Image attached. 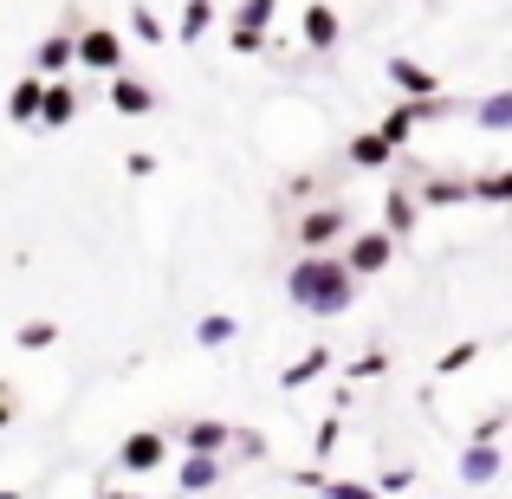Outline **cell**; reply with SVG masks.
<instances>
[{
  "instance_id": "cell-7",
  "label": "cell",
  "mask_w": 512,
  "mask_h": 499,
  "mask_svg": "<svg viewBox=\"0 0 512 499\" xmlns=\"http://www.w3.org/2000/svg\"><path fill=\"white\" fill-rule=\"evenodd\" d=\"M383 221H389V234H415V201H409V188H389V201H383Z\"/></svg>"
},
{
  "instance_id": "cell-1",
  "label": "cell",
  "mask_w": 512,
  "mask_h": 499,
  "mask_svg": "<svg viewBox=\"0 0 512 499\" xmlns=\"http://www.w3.org/2000/svg\"><path fill=\"white\" fill-rule=\"evenodd\" d=\"M350 286H357V273L338 266V260H305L299 273H292V299H299L305 312H344Z\"/></svg>"
},
{
  "instance_id": "cell-26",
  "label": "cell",
  "mask_w": 512,
  "mask_h": 499,
  "mask_svg": "<svg viewBox=\"0 0 512 499\" xmlns=\"http://www.w3.org/2000/svg\"><path fill=\"white\" fill-rule=\"evenodd\" d=\"M461 363H474V344H454L448 357H441V370H461Z\"/></svg>"
},
{
  "instance_id": "cell-3",
  "label": "cell",
  "mask_w": 512,
  "mask_h": 499,
  "mask_svg": "<svg viewBox=\"0 0 512 499\" xmlns=\"http://www.w3.org/2000/svg\"><path fill=\"white\" fill-rule=\"evenodd\" d=\"M78 59H85L91 72H117V65H124V46H117V33L91 26V33H78Z\"/></svg>"
},
{
  "instance_id": "cell-4",
  "label": "cell",
  "mask_w": 512,
  "mask_h": 499,
  "mask_svg": "<svg viewBox=\"0 0 512 499\" xmlns=\"http://www.w3.org/2000/svg\"><path fill=\"white\" fill-rule=\"evenodd\" d=\"M163 454H169V441L156 435V428H137V435L124 441V454H117V461H124L130 474H150V467H163Z\"/></svg>"
},
{
  "instance_id": "cell-2",
  "label": "cell",
  "mask_w": 512,
  "mask_h": 499,
  "mask_svg": "<svg viewBox=\"0 0 512 499\" xmlns=\"http://www.w3.org/2000/svg\"><path fill=\"white\" fill-rule=\"evenodd\" d=\"M389 253H396V234H389V227H383V234H357V240H350V273H363V279L383 273Z\"/></svg>"
},
{
  "instance_id": "cell-9",
  "label": "cell",
  "mask_w": 512,
  "mask_h": 499,
  "mask_svg": "<svg viewBox=\"0 0 512 499\" xmlns=\"http://www.w3.org/2000/svg\"><path fill=\"white\" fill-rule=\"evenodd\" d=\"M214 480H221V461H214V454H188V467H182V493H208Z\"/></svg>"
},
{
  "instance_id": "cell-21",
  "label": "cell",
  "mask_w": 512,
  "mask_h": 499,
  "mask_svg": "<svg viewBox=\"0 0 512 499\" xmlns=\"http://www.w3.org/2000/svg\"><path fill=\"white\" fill-rule=\"evenodd\" d=\"M325 499H389L383 487H350V480H325Z\"/></svg>"
},
{
  "instance_id": "cell-8",
  "label": "cell",
  "mask_w": 512,
  "mask_h": 499,
  "mask_svg": "<svg viewBox=\"0 0 512 499\" xmlns=\"http://www.w3.org/2000/svg\"><path fill=\"white\" fill-rule=\"evenodd\" d=\"M338 227H344V214L318 208V214H305V221H299V240H305V247H325V240H338Z\"/></svg>"
},
{
  "instance_id": "cell-19",
  "label": "cell",
  "mask_w": 512,
  "mask_h": 499,
  "mask_svg": "<svg viewBox=\"0 0 512 499\" xmlns=\"http://www.w3.org/2000/svg\"><path fill=\"white\" fill-rule=\"evenodd\" d=\"M266 20H273V0H247L240 7V33H266Z\"/></svg>"
},
{
  "instance_id": "cell-13",
  "label": "cell",
  "mask_w": 512,
  "mask_h": 499,
  "mask_svg": "<svg viewBox=\"0 0 512 499\" xmlns=\"http://www.w3.org/2000/svg\"><path fill=\"white\" fill-rule=\"evenodd\" d=\"M415 124H422V104H396V111L383 117V137H389V143H396V150H402V143H409V130H415Z\"/></svg>"
},
{
  "instance_id": "cell-5",
  "label": "cell",
  "mask_w": 512,
  "mask_h": 499,
  "mask_svg": "<svg viewBox=\"0 0 512 499\" xmlns=\"http://www.w3.org/2000/svg\"><path fill=\"white\" fill-rule=\"evenodd\" d=\"M493 474H500V454H493V441H474V448L461 454V480H467V487H487Z\"/></svg>"
},
{
  "instance_id": "cell-6",
  "label": "cell",
  "mask_w": 512,
  "mask_h": 499,
  "mask_svg": "<svg viewBox=\"0 0 512 499\" xmlns=\"http://www.w3.org/2000/svg\"><path fill=\"white\" fill-rule=\"evenodd\" d=\"M305 46H318V52L338 46V13L331 7H305Z\"/></svg>"
},
{
  "instance_id": "cell-15",
  "label": "cell",
  "mask_w": 512,
  "mask_h": 499,
  "mask_svg": "<svg viewBox=\"0 0 512 499\" xmlns=\"http://www.w3.org/2000/svg\"><path fill=\"white\" fill-rule=\"evenodd\" d=\"M111 98H117V111H150V104H156L150 91L137 85V78H117V85H111Z\"/></svg>"
},
{
  "instance_id": "cell-12",
  "label": "cell",
  "mask_w": 512,
  "mask_h": 499,
  "mask_svg": "<svg viewBox=\"0 0 512 499\" xmlns=\"http://www.w3.org/2000/svg\"><path fill=\"white\" fill-rule=\"evenodd\" d=\"M227 441H234L227 422H195V428H188V448H195V454H221Z\"/></svg>"
},
{
  "instance_id": "cell-11",
  "label": "cell",
  "mask_w": 512,
  "mask_h": 499,
  "mask_svg": "<svg viewBox=\"0 0 512 499\" xmlns=\"http://www.w3.org/2000/svg\"><path fill=\"white\" fill-rule=\"evenodd\" d=\"M350 156H357V163H363V169H383V163H389V156H396V143H389V137H383V130H370V137H357V143H350Z\"/></svg>"
},
{
  "instance_id": "cell-18",
  "label": "cell",
  "mask_w": 512,
  "mask_h": 499,
  "mask_svg": "<svg viewBox=\"0 0 512 499\" xmlns=\"http://www.w3.org/2000/svg\"><path fill=\"white\" fill-rule=\"evenodd\" d=\"M325 363H331V357H325V350H312V357H299V363H292V370H286V376H279V383H286V389H305V383H312V376H318V370H325Z\"/></svg>"
},
{
  "instance_id": "cell-17",
  "label": "cell",
  "mask_w": 512,
  "mask_h": 499,
  "mask_svg": "<svg viewBox=\"0 0 512 499\" xmlns=\"http://www.w3.org/2000/svg\"><path fill=\"white\" fill-rule=\"evenodd\" d=\"M46 111V85H39V78H26L20 91H13V117H39Z\"/></svg>"
},
{
  "instance_id": "cell-25",
  "label": "cell",
  "mask_w": 512,
  "mask_h": 499,
  "mask_svg": "<svg viewBox=\"0 0 512 499\" xmlns=\"http://www.w3.org/2000/svg\"><path fill=\"white\" fill-rule=\"evenodd\" d=\"M20 344H26V350H39V344H52V325H26V331H20Z\"/></svg>"
},
{
  "instance_id": "cell-14",
  "label": "cell",
  "mask_w": 512,
  "mask_h": 499,
  "mask_svg": "<svg viewBox=\"0 0 512 499\" xmlns=\"http://www.w3.org/2000/svg\"><path fill=\"white\" fill-rule=\"evenodd\" d=\"M72 111H78V98H72V91H65V85H46V111H39V124H52V130H59V124H72Z\"/></svg>"
},
{
  "instance_id": "cell-27",
  "label": "cell",
  "mask_w": 512,
  "mask_h": 499,
  "mask_svg": "<svg viewBox=\"0 0 512 499\" xmlns=\"http://www.w3.org/2000/svg\"><path fill=\"white\" fill-rule=\"evenodd\" d=\"M130 33H137V39H163V26H156L150 13H137V20H130Z\"/></svg>"
},
{
  "instance_id": "cell-28",
  "label": "cell",
  "mask_w": 512,
  "mask_h": 499,
  "mask_svg": "<svg viewBox=\"0 0 512 499\" xmlns=\"http://www.w3.org/2000/svg\"><path fill=\"white\" fill-rule=\"evenodd\" d=\"M98 499H130V493H98Z\"/></svg>"
},
{
  "instance_id": "cell-24",
  "label": "cell",
  "mask_w": 512,
  "mask_h": 499,
  "mask_svg": "<svg viewBox=\"0 0 512 499\" xmlns=\"http://www.w3.org/2000/svg\"><path fill=\"white\" fill-rule=\"evenodd\" d=\"M480 195H493V201H512V175H493V182H480Z\"/></svg>"
},
{
  "instance_id": "cell-22",
  "label": "cell",
  "mask_w": 512,
  "mask_h": 499,
  "mask_svg": "<svg viewBox=\"0 0 512 499\" xmlns=\"http://www.w3.org/2000/svg\"><path fill=\"white\" fill-rule=\"evenodd\" d=\"M480 124H487V130H506V124H512V98H493V104H480Z\"/></svg>"
},
{
  "instance_id": "cell-16",
  "label": "cell",
  "mask_w": 512,
  "mask_h": 499,
  "mask_svg": "<svg viewBox=\"0 0 512 499\" xmlns=\"http://www.w3.org/2000/svg\"><path fill=\"white\" fill-rule=\"evenodd\" d=\"M72 52H78L72 39H46V46H39V72H46V78L65 72V65H72Z\"/></svg>"
},
{
  "instance_id": "cell-20",
  "label": "cell",
  "mask_w": 512,
  "mask_h": 499,
  "mask_svg": "<svg viewBox=\"0 0 512 499\" xmlns=\"http://www.w3.org/2000/svg\"><path fill=\"white\" fill-rule=\"evenodd\" d=\"M208 20H214V7H208V0H188V20H182V39H201V33H208Z\"/></svg>"
},
{
  "instance_id": "cell-10",
  "label": "cell",
  "mask_w": 512,
  "mask_h": 499,
  "mask_svg": "<svg viewBox=\"0 0 512 499\" xmlns=\"http://www.w3.org/2000/svg\"><path fill=\"white\" fill-rule=\"evenodd\" d=\"M389 78H396L409 98H435V72H422V65H409V59H396L389 65Z\"/></svg>"
},
{
  "instance_id": "cell-23",
  "label": "cell",
  "mask_w": 512,
  "mask_h": 499,
  "mask_svg": "<svg viewBox=\"0 0 512 499\" xmlns=\"http://www.w3.org/2000/svg\"><path fill=\"white\" fill-rule=\"evenodd\" d=\"M234 337V318H201V344H227Z\"/></svg>"
}]
</instances>
